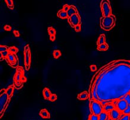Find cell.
Listing matches in <instances>:
<instances>
[{"label": "cell", "instance_id": "6da1fadb", "mask_svg": "<svg viewBox=\"0 0 130 120\" xmlns=\"http://www.w3.org/2000/svg\"><path fill=\"white\" fill-rule=\"evenodd\" d=\"M130 92V66L121 64L109 70L97 85L99 102L114 101Z\"/></svg>", "mask_w": 130, "mask_h": 120}, {"label": "cell", "instance_id": "7a4b0ae2", "mask_svg": "<svg viewBox=\"0 0 130 120\" xmlns=\"http://www.w3.org/2000/svg\"><path fill=\"white\" fill-rule=\"evenodd\" d=\"M116 17L114 15L111 14L108 17H103L100 18V27L102 29L109 31L115 25Z\"/></svg>", "mask_w": 130, "mask_h": 120}, {"label": "cell", "instance_id": "3957f363", "mask_svg": "<svg viewBox=\"0 0 130 120\" xmlns=\"http://www.w3.org/2000/svg\"><path fill=\"white\" fill-rule=\"evenodd\" d=\"M10 101V98L8 96L6 92L1 93L0 95V118H2L4 112L8 107Z\"/></svg>", "mask_w": 130, "mask_h": 120}, {"label": "cell", "instance_id": "277c9868", "mask_svg": "<svg viewBox=\"0 0 130 120\" xmlns=\"http://www.w3.org/2000/svg\"><path fill=\"white\" fill-rule=\"evenodd\" d=\"M90 108L92 113L97 115H99L103 111V106L95 99H92L90 101Z\"/></svg>", "mask_w": 130, "mask_h": 120}, {"label": "cell", "instance_id": "5b68a950", "mask_svg": "<svg viewBox=\"0 0 130 120\" xmlns=\"http://www.w3.org/2000/svg\"><path fill=\"white\" fill-rule=\"evenodd\" d=\"M100 8L103 17H108L112 14V10L109 0H102Z\"/></svg>", "mask_w": 130, "mask_h": 120}, {"label": "cell", "instance_id": "8992f818", "mask_svg": "<svg viewBox=\"0 0 130 120\" xmlns=\"http://www.w3.org/2000/svg\"><path fill=\"white\" fill-rule=\"evenodd\" d=\"M24 64H25L26 70H29L30 67L31 63V53L30 47L28 44L24 47Z\"/></svg>", "mask_w": 130, "mask_h": 120}, {"label": "cell", "instance_id": "52a82bcc", "mask_svg": "<svg viewBox=\"0 0 130 120\" xmlns=\"http://www.w3.org/2000/svg\"><path fill=\"white\" fill-rule=\"evenodd\" d=\"M68 22L72 27H74L77 25H81V18L79 14H75L70 17L68 18Z\"/></svg>", "mask_w": 130, "mask_h": 120}, {"label": "cell", "instance_id": "ba28073f", "mask_svg": "<svg viewBox=\"0 0 130 120\" xmlns=\"http://www.w3.org/2000/svg\"><path fill=\"white\" fill-rule=\"evenodd\" d=\"M9 64L13 67H16L18 66V59L15 54L11 53H9L7 58H6Z\"/></svg>", "mask_w": 130, "mask_h": 120}, {"label": "cell", "instance_id": "9c48e42d", "mask_svg": "<svg viewBox=\"0 0 130 120\" xmlns=\"http://www.w3.org/2000/svg\"><path fill=\"white\" fill-rule=\"evenodd\" d=\"M128 104L127 102L125 101V99L123 100H119L118 102L116 108L121 113H123V112L124 111V110L127 108V107H128Z\"/></svg>", "mask_w": 130, "mask_h": 120}, {"label": "cell", "instance_id": "30bf717a", "mask_svg": "<svg viewBox=\"0 0 130 120\" xmlns=\"http://www.w3.org/2000/svg\"><path fill=\"white\" fill-rule=\"evenodd\" d=\"M121 115V113L117 108L114 109L109 113V117L112 120H118L120 118Z\"/></svg>", "mask_w": 130, "mask_h": 120}, {"label": "cell", "instance_id": "8fae6325", "mask_svg": "<svg viewBox=\"0 0 130 120\" xmlns=\"http://www.w3.org/2000/svg\"><path fill=\"white\" fill-rule=\"evenodd\" d=\"M68 13V18L70 17L71 16H72V15L75 14H78V12L77 11L76 7H74V5H70L69 6V10H68L67 11Z\"/></svg>", "mask_w": 130, "mask_h": 120}, {"label": "cell", "instance_id": "7c38bea8", "mask_svg": "<svg viewBox=\"0 0 130 120\" xmlns=\"http://www.w3.org/2000/svg\"><path fill=\"white\" fill-rule=\"evenodd\" d=\"M40 116L42 118H45V119H49L50 118V114L48 112V111L46 109H43L39 113Z\"/></svg>", "mask_w": 130, "mask_h": 120}, {"label": "cell", "instance_id": "4fadbf2b", "mask_svg": "<svg viewBox=\"0 0 130 120\" xmlns=\"http://www.w3.org/2000/svg\"><path fill=\"white\" fill-rule=\"evenodd\" d=\"M89 97V93H88V92L84 91L78 95L77 98H78L79 100L84 101V100H86L87 99H88Z\"/></svg>", "mask_w": 130, "mask_h": 120}, {"label": "cell", "instance_id": "5bb4252c", "mask_svg": "<svg viewBox=\"0 0 130 120\" xmlns=\"http://www.w3.org/2000/svg\"><path fill=\"white\" fill-rule=\"evenodd\" d=\"M115 108L116 107L112 103H109V104H107L106 105L103 106V111L106 112V113H110L111 111L115 109Z\"/></svg>", "mask_w": 130, "mask_h": 120}, {"label": "cell", "instance_id": "9a60e30c", "mask_svg": "<svg viewBox=\"0 0 130 120\" xmlns=\"http://www.w3.org/2000/svg\"><path fill=\"white\" fill-rule=\"evenodd\" d=\"M51 95H52V93H51L50 90H49L48 88H45L43 89V97L45 98V99L49 100Z\"/></svg>", "mask_w": 130, "mask_h": 120}, {"label": "cell", "instance_id": "2e32d148", "mask_svg": "<svg viewBox=\"0 0 130 120\" xmlns=\"http://www.w3.org/2000/svg\"><path fill=\"white\" fill-rule=\"evenodd\" d=\"M57 16L59 18H62V19H65V18H68V13L66 11H65L64 10H63V9L61 10H60L57 13Z\"/></svg>", "mask_w": 130, "mask_h": 120}, {"label": "cell", "instance_id": "e0dca14e", "mask_svg": "<svg viewBox=\"0 0 130 120\" xmlns=\"http://www.w3.org/2000/svg\"><path fill=\"white\" fill-rule=\"evenodd\" d=\"M105 43H106V37H105V34H102L100 35L99 37L98 38V40H97V46H99L100 44Z\"/></svg>", "mask_w": 130, "mask_h": 120}, {"label": "cell", "instance_id": "ac0fdd59", "mask_svg": "<svg viewBox=\"0 0 130 120\" xmlns=\"http://www.w3.org/2000/svg\"><path fill=\"white\" fill-rule=\"evenodd\" d=\"M108 48H109V46H108V44L106 43H105L104 44L97 46V49L99 50V51H106V50H108Z\"/></svg>", "mask_w": 130, "mask_h": 120}, {"label": "cell", "instance_id": "d6986e66", "mask_svg": "<svg viewBox=\"0 0 130 120\" xmlns=\"http://www.w3.org/2000/svg\"><path fill=\"white\" fill-rule=\"evenodd\" d=\"M99 120H109V114L105 111H103L99 115Z\"/></svg>", "mask_w": 130, "mask_h": 120}, {"label": "cell", "instance_id": "ffe728a7", "mask_svg": "<svg viewBox=\"0 0 130 120\" xmlns=\"http://www.w3.org/2000/svg\"><path fill=\"white\" fill-rule=\"evenodd\" d=\"M14 87L13 85L10 86L8 88V89L6 90V93L8 95V96L9 97L11 98L12 96V95L13 94V92H14Z\"/></svg>", "mask_w": 130, "mask_h": 120}, {"label": "cell", "instance_id": "44dd1931", "mask_svg": "<svg viewBox=\"0 0 130 120\" xmlns=\"http://www.w3.org/2000/svg\"><path fill=\"white\" fill-rule=\"evenodd\" d=\"M4 1L6 2V4H7L8 8L11 9V10H13L14 6L13 0H4Z\"/></svg>", "mask_w": 130, "mask_h": 120}, {"label": "cell", "instance_id": "7402d4cb", "mask_svg": "<svg viewBox=\"0 0 130 120\" xmlns=\"http://www.w3.org/2000/svg\"><path fill=\"white\" fill-rule=\"evenodd\" d=\"M21 78H22V76H21V73L20 71H18L17 73L15 74V76L14 77V80H15V82H19V81H21Z\"/></svg>", "mask_w": 130, "mask_h": 120}, {"label": "cell", "instance_id": "603a6c76", "mask_svg": "<svg viewBox=\"0 0 130 120\" xmlns=\"http://www.w3.org/2000/svg\"><path fill=\"white\" fill-rule=\"evenodd\" d=\"M53 56H54V58H55V59H58V58L61 56V52H60L59 50H54L53 52Z\"/></svg>", "mask_w": 130, "mask_h": 120}, {"label": "cell", "instance_id": "cb8c5ba5", "mask_svg": "<svg viewBox=\"0 0 130 120\" xmlns=\"http://www.w3.org/2000/svg\"><path fill=\"white\" fill-rule=\"evenodd\" d=\"M9 53H10L9 50H7V51H5V52H1V59L2 60V58H4V59H6V58H7L8 55H9Z\"/></svg>", "mask_w": 130, "mask_h": 120}, {"label": "cell", "instance_id": "d4e9b609", "mask_svg": "<svg viewBox=\"0 0 130 120\" xmlns=\"http://www.w3.org/2000/svg\"><path fill=\"white\" fill-rule=\"evenodd\" d=\"M48 30L49 34L50 35V36H53V35H55V34H56V31H55V30L53 28V27H49L48 29Z\"/></svg>", "mask_w": 130, "mask_h": 120}, {"label": "cell", "instance_id": "484cf974", "mask_svg": "<svg viewBox=\"0 0 130 120\" xmlns=\"http://www.w3.org/2000/svg\"><path fill=\"white\" fill-rule=\"evenodd\" d=\"M118 120H130V115L122 114Z\"/></svg>", "mask_w": 130, "mask_h": 120}, {"label": "cell", "instance_id": "4316f807", "mask_svg": "<svg viewBox=\"0 0 130 120\" xmlns=\"http://www.w3.org/2000/svg\"><path fill=\"white\" fill-rule=\"evenodd\" d=\"M9 52H10V53L15 54L18 52V49L14 46H12V47H9Z\"/></svg>", "mask_w": 130, "mask_h": 120}, {"label": "cell", "instance_id": "83f0119b", "mask_svg": "<svg viewBox=\"0 0 130 120\" xmlns=\"http://www.w3.org/2000/svg\"><path fill=\"white\" fill-rule=\"evenodd\" d=\"M99 115L93 114H92L90 115L89 120H99Z\"/></svg>", "mask_w": 130, "mask_h": 120}, {"label": "cell", "instance_id": "f1b7e54d", "mask_svg": "<svg viewBox=\"0 0 130 120\" xmlns=\"http://www.w3.org/2000/svg\"><path fill=\"white\" fill-rule=\"evenodd\" d=\"M124 99L128 105H130V93H128L126 95H125Z\"/></svg>", "mask_w": 130, "mask_h": 120}, {"label": "cell", "instance_id": "f546056e", "mask_svg": "<svg viewBox=\"0 0 130 120\" xmlns=\"http://www.w3.org/2000/svg\"><path fill=\"white\" fill-rule=\"evenodd\" d=\"M123 114L124 115H130V105H128L127 108L123 112Z\"/></svg>", "mask_w": 130, "mask_h": 120}, {"label": "cell", "instance_id": "4dcf8cb0", "mask_svg": "<svg viewBox=\"0 0 130 120\" xmlns=\"http://www.w3.org/2000/svg\"><path fill=\"white\" fill-rule=\"evenodd\" d=\"M9 50V48L8 47H7V46H2V45L0 46V52H1L7 51V50Z\"/></svg>", "mask_w": 130, "mask_h": 120}, {"label": "cell", "instance_id": "1f68e13d", "mask_svg": "<svg viewBox=\"0 0 130 120\" xmlns=\"http://www.w3.org/2000/svg\"><path fill=\"white\" fill-rule=\"evenodd\" d=\"M57 99V95L56 94H53L51 95V97H50V99H49V101H51V102H54V101H56Z\"/></svg>", "mask_w": 130, "mask_h": 120}, {"label": "cell", "instance_id": "d6a6232c", "mask_svg": "<svg viewBox=\"0 0 130 120\" xmlns=\"http://www.w3.org/2000/svg\"><path fill=\"white\" fill-rule=\"evenodd\" d=\"M90 70L92 72H94L97 70V66L95 64H92V65H90Z\"/></svg>", "mask_w": 130, "mask_h": 120}, {"label": "cell", "instance_id": "836d02e7", "mask_svg": "<svg viewBox=\"0 0 130 120\" xmlns=\"http://www.w3.org/2000/svg\"><path fill=\"white\" fill-rule=\"evenodd\" d=\"M74 30L76 32H80L81 31V25H77L74 27Z\"/></svg>", "mask_w": 130, "mask_h": 120}, {"label": "cell", "instance_id": "e575fe53", "mask_svg": "<svg viewBox=\"0 0 130 120\" xmlns=\"http://www.w3.org/2000/svg\"><path fill=\"white\" fill-rule=\"evenodd\" d=\"M69 6L68 5V4H65V5H64L63 6V10H64L65 11H68V10H69Z\"/></svg>", "mask_w": 130, "mask_h": 120}, {"label": "cell", "instance_id": "d590c367", "mask_svg": "<svg viewBox=\"0 0 130 120\" xmlns=\"http://www.w3.org/2000/svg\"><path fill=\"white\" fill-rule=\"evenodd\" d=\"M4 30L6 31H8L11 30V26L9 25H5L4 27Z\"/></svg>", "mask_w": 130, "mask_h": 120}, {"label": "cell", "instance_id": "8d00e7d4", "mask_svg": "<svg viewBox=\"0 0 130 120\" xmlns=\"http://www.w3.org/2000/svg\"><path fill=\"white\" fill-rule=\"evenodd\" d=\"M13 34L15 37H18L20 36V33H19V32H18V31H17V30L14 31Z\"/></svg>", "mask_w": 130, "mask_h": 120}, {"label": "cell", "instance_id": "74e56055", "mask_svg": "<svg viewBox=\"0 0 130 120\" xmlns=\"http://www.w3.org/2000/svg\"><path fill=\"white\" fill-rule=\"evenodd\" d=\"M118 101H119L118 99H117V100H114V101H113V102H112V104H114V105L115 106V107H116V106H117V105L118 102Z\"/></svg>", "mask_w": 130, "mask_h": 120}, {"label": "cell", "instance_id": "f35d334b", "mask_svg": "<svg viewBox=\"0 0 130 120\" xmlns=\"http://www.w3.org/2000/svg\"><path fill=\"white\" fill-rule=\"evenodd\" d=\"M50 40L52 41H55V35H53V36H50Z\"/></svg>", "mask_w": 130, "mask_h": 120}, {"label": "cell", "instance_id": "ab89813d", "mask_svg": "<svg viewBox=\"0 0 130 120\" xmlns=\"http://www.w3.org/2000/svg\"><path fill=\"white\" fill-rule=\"evenodd\" d=\"M124 98H125V96H122V97H121L120 99H119V100H123V99H124Z\"/></svg>", "mask_w": 130, "mask_h": 120}, {"label": "cell", "instance_id": "60d3db41", "mask_svg": "<svg viewBox=\"0 0 130 120\" xmlns=\"http://www.w3.org/2000/svg\"></svg>", "mask_w": 130, "mask_h": 120}]
</instances>
